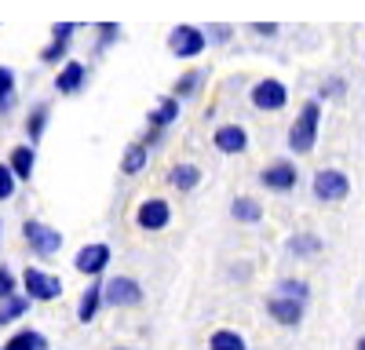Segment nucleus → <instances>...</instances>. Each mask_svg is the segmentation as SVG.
I'll list each match as a JSON object with an SVG mask.
<instances>
[{"label":"nucleus","instance_id":"obj_1","mask_svg":"<svg viewBox=\"0 0 365 350\" xmlns=\"http://www.w3.org/2000/svg\"><path fill=\"white\" fill-rule=\"evenodd\" d=\"M318 124H322V102L318 99H307V102L299 106L296 121L289 124V154H299V157L314 154V146H318Z\"/></svg>","mask_w":365,"mask_h":350},{"label":"nucleus","instance_id":"obj_2","mask_svg":"<svg viewBox=\"0 0 365 350\" xmlns=\"http://www.w3.org/2000/svg\"><path fill=\"white\" fill-rule=\"evenodd\" d=\"M311 190L322 204H340L351 193V175L340 171V168H318L314 179H311Z\"/></svg>","mask_w":365,"mask_h":350},{"label":"nucleus","instance_id":"obj_3","mask_svg":"<svg viewBox=\"0 0 365 350\" xmlns=\"http://www.w3.org/2000/svg\"><path fill=\"white\" fill-rule=\"evenodd\" d=\"M249 102H252V110H259V113H278V110L289 106V88H285L278 77H263V80H256V84L249 88Z\"/></svg>","mask_w":365,"mask_h":350},{"label":"nucleus","instance_id":"obj_4","mask_svg":"<svg viewBox=\"0 0 365 350\" xmlns=\"http://www.w3.org/2000/svg\"><path fill=\"white\" fill-rule=\"evenodd\" d=\"M259 183H263V190H270V193H292L296 183H299V168H296L292 157H274L270 164H263Z\"/></svg>","mask_w":365,"mask_h":350},{"label":"nucleus","instance_id":"obj_5","mask_svg":"<svg viewBox=\"0 0 365 350\" xmlns=\"http://www.w3.org/2000/svg\"><path fill=\"white\" fill-rule=\"evenodd\" d=\"M205 48H208V33H205L201 26L182 22V26H172L168 29V51L175 58H197Z\"/></svg>","mask_w":365,"mask_h":350},{"label":"nucleus","instance_id":"obj_6","mask_svg":"<svg viewBox=\"0 0 365 350\" xmlns=\"http://www.w3.org/2000/svg\"><path fill=\"white\" fill-rule=\"evenodd\" d=\"M22 292L29 299H37V303H51V299L63 296V281H58L55 274H48V270L26 267L22 270Z\"/></svg>","mask_w":365,"mask_h":350},{"label":"nucleus","instance_id":"obj_7","mask_svg":"<svg viewBox=\"0 0 365 350\" xmlns=\"http://www.w3.org/2000/svg\"><path fill=\"white\" fill-rule=\"evenodd\" d=\"M22 238H26L29 248H34L37 255H44V259L63 248V233H58L55 226H48V223H41V219H26L22 223Z\"/></svg>","mask_w":365,"mask_h":350},{"label":"nucleus","instance_id":"obj_8","mask_svg":"<svg viewBox=\"0 0 365 350\" xmlns=\"http://www.w3.org/2000/svg\"><path fill=\"white\" fill-rule=\"evenodd\" d=\"M73 33H77V22H55V26H51V41L41 48V63L63 66L66 55H70V48H73Z\"/></svg>","mask_w":365,"mask_h":350},{"label":"nucleus","instance_id":"obj_9","mask_svg":"<svg viewBox=\"0 0 365 350\" xmlns=\"http://www.w3.org/2000/svg\"><path fill=\"white\" fill-rule=\"evenodd\" d=\"M103 292H106V307H117V310H132L143 303V285L135 277H125V274L110 277Z\"/></svg>","mask_w":365,"mask_h":350},{"label":"nucleus","instance_id":"obj_10","mask_svg":"<svg viewBox=\"0 0 365 350\" xmlns=\"http://www.w3.org/2000/svg\"><path fill=\"white\" fill-rule=\"evenodd\" d=\"M172 223V204L165 197H146L139 208H135V226L146 233H158Z\"/></svg>","mask_w":365,"mask_h":350},{"label":"nucleus","instance_id":"obj_11","mask_svg":"<svg viewBox=\"0 0 365 350\" xmlns=\"http://www.w3.org/2000/svg\"><path fill=\"white\" fill-rule=\"evenodd\" d=\"M110 245L106 241H91V245H84L77 255H73V270L77 274H84V277H99L106 267H110Z\"/></svg>","mask_w":365,"mask_h":350},{"label":"nucleus","instance_id":"obj_12","mask_svg":"<svg viewBox=\"0 0 365 350\" xmlns=\"http://www.w3.org/2000/svg\"><path fill=\"white\" fill-rule=\"evenodd\" d=\"M212 146H216L220 154H227V157L245 154V150H249V132H245V124H237V121L220 124L216 132H212Z\"/></svg>","mask_w":365,"mask_h":350},{"label":"nucleus","instance_id":"obj_13","mask_svg":"<svg viewBox=\"0 0 365 350\" xmlns=\"http://www.w3.org/2000/svg\"><path fill=\"white\" fill-rule=\"evenodd\" d=\"M267 314L278 321L282 329H296L299 321H303V299H292V296H270L267 299Z\"/></svg>","mask_w":365,"mask_h":350},{"label":"nucleus","instance_id":"obj_14","mask_svg":"<svg viewBox=\"0 0 365 350\" xmlns=\"http://www.w3.org/2000/svg\"><path fill=\"white\" fill-rule=\"evenodd\" d=\"M84 84H88V66L77 63V58H66L63 70L55 73V92L58 95H81Z\"/></svg>","mask_w":365,"mask_h":350},{"label":"nucleus","instance_id":"obj_15","mask_svg":"<svg viewBox=\"0 0 365 350\" xmlns=\"http://www.w3.org/2000/svg\"><path fill=\"white\" fill-rule=\"evenodd\" d=\"M103 288H106V285L96 277V281L81 292V303H77V321H81V325H91V321L99 317V310L106 307V292H103Z\"/></svg>","mask_w":365,"mask_h":350},{"label":"nucleus","instance_id":"obj_16","mask_svg":"<svg viewBox=\"0 0 365 350\" xmlns=\"http://www.w3.org/2000/svg\"><path fill=\"white\" fill-rule=\"evenodd\" d=\"M8 164L11 171L19 175V183H29L34 179V168H37V150H34V142H19L8 150Z\"/></svg>","mask_w":365,"mask_h":350},{"label":"nucleus","instance_id":"obj_17","mask_svg":"<svg viewBox=\"0 0 365 350\" xmlns=\"http://www.w3.org/2000/svg\"><path fill=\"white\" fill-rule=\"evenodd\" d=\"M197 183H201V168L194 161H179V164L168 168V186L172 190L190 193V190H197Z\"/></svg>","mask_w":365,"mask_h":350},{"label":"nucleus","instance_id":"obj_18","mask_svg":"<svg viewBox=\"0 0 365 350\" xmlns=\"http://www.w3.org/2000/svg\"><path fill=\"white\" fill-rule=\"evenodd\" d=\"M201 88H205V70L190 66V70H182V73L175 77V84H172V95H175L179 102H187V99L201 95Z\"/></svg>","mask_w":365,"mask_h":350},{"label":"nucleus","instance_id":"obj_19","mask_svg":"<svg viewBox=\"0 0 365 350\" xmlns=\"http://www.w3.org/2000/svg\"><path fill=\"white\" fill-rule=\"evenodd\" d=\"M179 110H182V102H179L175 95H165V99L158 102V110H150V113H146V124L165 132L168 124H175V121H179Z\"/></svg>","mask_w":365,"mask_h":350},{"label":"nucleus","instance_id":"obj_20","mask_svg":"<svg viewBox=\"0 0 365 350\" xmlns=\"http://www.w3.org/2000/svg\"><path fill=\"white\" fill-rule=\"evenodd\" d=\"M230 216H234V223L252 226V223H259V219H263V204H259V197L241 193V197H234V201H230Z\"/></svg>","mask_w":365,"mask_h":350},{"label":"nucleus","instance_id":"obj_21","mask_svg":"<svg viewBox=\"0 0 365 350\" xmlns=\"http://www.w3.org/2000/svg\"><path fill=\"white\" fill-rule=\"evenodd\" d=\"M146 161H150V146L143 139H135V142L125 146V154H120V171H125V175H139L146 168Z\"/></svg>","mask_w":365,"mask_h":350},{"label":"nucleus","instance_id":"obj_22","mask_svg":"<svg viewBox=\"0 0 365 350\" xmlns=\"http://www.w3.org/2000/svg\"><path fill=\"white\" fill-rule=\"evenodd\" d=\"M48 117H51V106H48V102H37L34 110L26 113V139L34 142V146H41V139H44Z\"/></svg>","mask_w":365,"mask_h":350},{"label":"nucleus","instance_id":"obj_23","mask_svg":"<svg viewBox=\"0 0 365 350\" xmlns=\"http://www.w3.org/2000/svg\"><path fill=\"white\" fill-rule=\"evenodd\" d=\"M0 350H48V336L37 329H19L15 336H8V343Z\"/></svg>","mask_w":365,"mask_h":350},{"label":"nucleus","instance_id":"obj_24","mask_svg":"<svg viewBox=\"0 0 365 350\" xmlns=\"http://www.w3.org/2000/svg\"><path fill=\"white\" fill-rule=\"evenodd\" d=\"M208 350H249L245 336L234 332V329H216L208 336Z\"/></svg>","mask_w":365,"mask_h":350},{"label":"nucleus","instance_id":"obj_25","mask_svg":"<svg viewBox=\"0 0 365 350\" xmlns=\"http://www.w3.org/2000/svg\"><path fill=\"white\" fill-rule=\"evenodd\" d=\"M322 238L318 233H296V238L289 241V252L292 255H299V259H311V255H322Z\"/></svg>","mask_w":365,"mask_h":350},{"label":"nucleus","instance_id":"obj_26","mask_svg":"<svg viewBox=\"0 0 365 350\" xmlns=\"http://www.w3.org/2000/svg\"><path fill=\"white\" fill-rule=\"evenodd\" d=\"M96 37H99V41H96V48H91V55L99 58L106 48H113L120 37H125V29H120L117 22H99V26H96Z\"/></svg>","mask_w":365,"mask_h":350},{"label":"nucleus","instance_id":"obj_27","mask_svg":"<svg viewBox=\"0 0 365 350\" xmlns=\"http://www.w3.org/2000/svg\"><path fill=\"white\" fill-rule=\"evenodd\" d=\"M15 102H19V95H15V73L8 66H0V117L11 113Z\"/></svg>","mask_w":365,"mask_h":350},{"label":"nucleus","instance_id":"obj_28","mask_svg":"<svg viewBox=\"0 0 365 350\" xmlns=\"http://www.w3.org/2000/svg\"><path fill=\"white\" fill-rule=\"evenodd\" d=\"M29 303H34V299H29V296H19V292H15L11 299H4V303H0V329H4V325H11V321H19V317L29 310Z\"/></svg>","mask_w":365,"mask_h":350},{"label":"nucleus","instance_id":"obj_29","mask_svg":"<svg viewBox=\"0 0 365 350\" xmlns=\"http://www.w3.org/2000/svg\"><path fill=\"white\" fill-rule=\"evenodd\" d=\"M278 292H282V296H292V299H303V303H307V296H311L307 281H299V277H282Z\"/></svg>","mask_w":365,"mask_h":350},{"label":"nucleus","instance_id":"obj_30","mask_svg":"<svg viewBox=\"0 0 365 350\" xmlns=\"http://www.w3.org/2000/svg\"><path fill=\"white\" fill-rule=\"evenodd\" d=\"M15 186H19V175L11 171L8 161H0V201H11L15 197Z\"/></svg>","mask_w":365,"mask_h":350},{"label":"nucleus","instance_id":"obj_31","mask_svg":"<svg viewBox=\"0 0 365 350\" xmlns=\"http://www.w3.org/2000/svg\"><path fill=\"white\" fill-rule=\"evenodd\" d=\"M15 292H19V277L11 274V267H4V262H0V303L11 299Z\"/></svg>","mask_w":365,"mask_h":350},{"label":"nucleus","instance_id":"obj_32","mask_svg":"<svg viewBox=\"0 0 365 350\" xmlns=\"http://www.w3.org/2000/svg\"><path fill=\"white\" fill-rule=\"evenodd\" d=\"M205 33H208L212 44H230L234 26H230V22H212V26H205Z\"/></svg>","mask_w":365,"mask_h":350},{"label":"nucleus","instance_id":"obj_33","mask_svg":"<svg viewBox=\"0 0 365 350\" xmlns=\"http://www.w3.org/2000/svg\"><path fill=\"white\" fill-rule=\"evenodd\" d=\"M344 92H347L344 77H329V80L318 88V95H322V99H344Z\"/></svg>","mask_w":365,"mask_h":350},{"label":"nucleus","instance_id":"obj_34","mask_svg":"<svg viewBox=\"0 0 365 350\" xmlns=\"http://www.w3.org/2000/svg\"><path fill=\"white\" fill-rule=\"evenodd\" d=\"M249 29L259 33V37H274V33H278V22H249Z\"/></svg>","mask_w":365,"mask_h":350},{"label":"nucleus","instance_id":"obj_35","mask_svg":"<svg viewBox=\"0 0 365 350\" xmlns=\"http://www.w3.org/2000/svg\"><path fill=\"white\" fill-rule=\"evenodd\" d=\"M161 135H165V132H161V128H150V124H146V132H143V142H146V146H150V150H154V146H158V142H161Z\"/></svg>","mask_w":365,"mask_h":350},{"label":"nucleus","instance_id":"obj_36","mask_svg":"<svg viewBox=\"0 0 365 350\" xmlns=\"http://www.w3.org/2000/svg\"><path fill=\"white\" fill-rule=\"evenodd\" d=\"M354 350H365V336H361V339H358V346H354Z\"/></svg>","mask_w":365,"mask_h":350},{"label":"nucleus","instance_id":"obj_37","mask_svg":"<svg viewBox=\"0 0 365 350\" xmlns=\"http://www.w3.org/2000/svg\"><path fill=\"white\" fill-rule=\"evenodd\" d=\"M113 350H128V346H113Z\"/></svg>","mask_w":365,"mask_h":350}]
</instances>
